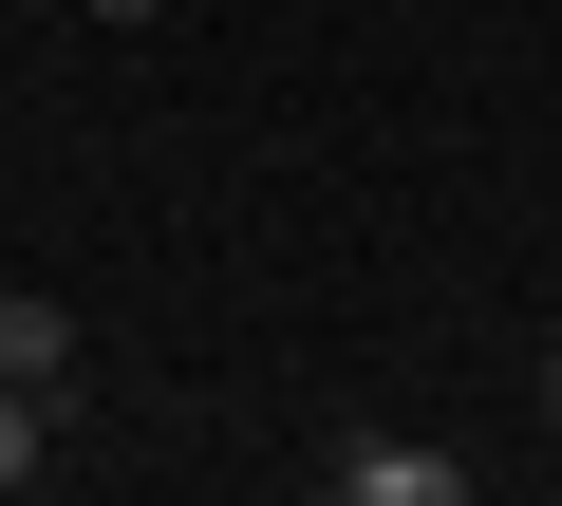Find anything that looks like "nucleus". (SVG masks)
Listing matches in <instances>:
<instances>
[{
    "instance_id": "nucleus-1",
    "label": "nucleus",
    "mask_w": 562,
    "mask_h": 506,
    "mask_svg": "<svg viewBox=\"0 0 562 506\" xmlns=\"http://www.w3.org/2000/svg\"><path fill=\"white\" fill-rule=\"evenodd\" d=\"M0 375H38V394H76V301H38V282H0Z\"/></svg>"
},
{
    "instance_id": "nucleus-2",
    "label": "nucleus",
    "mask_w": 562,
    "mask_h": 506,
    "mask_svg": "<svg viewBox=\"0 0 562 506\" xmlns=\"http://www.w3.org/2000/svg\"><path fill=\"white\" fill-rule=\"evenodd\" d=\"M338 487H357V506H450L469 469H450V450H394V431H357V450H338Z\"/></svg>"
},
{
    "instance_id": "nucleus-3",
    "label": "nucleus",
    "mask_w": 562,
    "mask_h": 506,
    "mask_svg": "<svg viewBox=\"0 0 562 506\" xmlns=\"http://www.w3.org/2000/svg\"><path fill=\"white\" fill-rule=\"evenodd\" d=\"M38 469H57V394H38V375H0V487H38Z\"/></svg>"
},
{
    "instance_id": "nucleus-4",
    "label": "nucleus",
    "mask_w": 562,
    "mask_h": 506,
    "mask_svg": "<svg viewBox=\"0 0 562 506\" xmlns=\"http://www.w3.org/2000/svg\"><path fill=\"white\" fill-rule=\"evenodd\" d=\"M543 431H562V338H543Z\"/></svg>"
},
{
    "instance_id": "nucleus-5",
    "label": "nucleus",
    "mask_w": 562,
    "mask_h": 506,
    "mask_svg": "<svg viewBox=\"0 0 562 506\" xmlns=\"http://www.w3.org/2000/svg\"><path fill=\"white\" fill-rule=\"evenodd\" d=\"M94 20H169V0H94Z\"/></svg>"
}]
</instances>
